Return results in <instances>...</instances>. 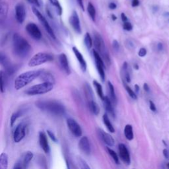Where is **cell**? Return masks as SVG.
<instances>
[{"label": "cell", "instance_id": "cell-1", "mask_svg": "<svg viewBox=\"0 0 169 169\" xmlns=\"http://www.w3.org/2000/svg\"><path fill=\"white\" fill-rule=\"evenodd\" d=\"M13 44L15 54L21 58L26 57L31 50V46L18 33H15L13 35Z\"/></svg>", "mask_w": 169, "mask_h": 169}, {"label": "cell", "instance_id": "cell-2", "mask_svg": "<svg viewBox=\"0 0 169 169\" xmlns=\"http://www.w3.org/2000/svg\"><path fill=\"white\" fill-rule=\"evenodd\" d=\"M42 74L41 70L29 71L19 75L15 80V88L16 90H19L26 85L29 84L35 80L36 78L39 77Z\"/></svg>", "mask_w": 169, "mask_h": 169}, {"label": "cell", "instance_id": "cell-3", "mask_svg": "<svg viewBox=\"0 0 169 169\" xmlns=\"http://www.w3.org/2000/svg\"><path fill=\"white\" fill-rule=\"evenodd\" d=\"M36 107L42 110L57 116L64 114L65 111L64 106L56 101H39L36 102Z\"/></svg>", "mask_w": 169, "mask_h": 169}, {"label": "cell", "instance_id": "cell-4", "mask_svg": "<svg viewBox=\"0 0 169 169\" xmlns=\"http://www.w3.org/2000/svg\"><path fill=\"white\" fill-rule=\"evenodd\" d=\"M54 88V83L51 82L42 83L30 87L26 91V93L29 95H37L47 93L51 91Z\"/></svg>", "mask_w": 169, "mask_h": 169}, {"label": "cell", "instance_id": "cell-5", "mask_svg": "<svg viewBox=\"0 0 169 169\" xmlns=\"http://www.w3.org/2000/svg\"><path fill=\"white\" fill-rule=\"evenodd\" d=\"M94 45L96 50H97V52L102 55L103 59L105 62L109 64L110 63V57H109L108 53L106 49V46L104 44V42L103 39H102V36L98 34V33H95L94 36Z\"/></svg>", "mask_w": 169, "mask_h": 169}, {"label": "cell", "instance_id": "cell-6", "mask_svg": "<svg viewBox=\"0 0 169 169\" xmlns=\"http://www.w3.org/2000/svg\"><path fill=\"white\" fill-rule=\"evenodd\" d=\"M54 57L50 54L44 52H39L35 54L29 62V66L30 67H36L40 65L44 64L46 62L52 61Z\"/></svg>", "mask_w": 169, "mask_h": 169}, {"label": "cell", "instance_id": "cell-7", "mask_svg": "<svg viewBox=\"0 0 169 169\" xmlns=\"http://www.w3.org/2000/svg\"><path fill=\"white\" fill-rule=\"evenodd\" d=\"M32 11H33V13H34V14L36 16V17H37L38 19L39 20V21L41 22V24L44 26L46 31L48 32L50 36L52 38L55 39L56 35L54 34V31H53V29H52L50 25H49L48 21L44 17V15H43L42 13L37 9V8H35V7H33L32 8Z\"/></svg>", "mask_w": 169, "mask_h": 169}, {"label": "cell", "instance_id": "cell-8", "mask_svg": "<svg viewBox=\"0 0 169 169\" xmlns=\"http://www.w3.org/2000/svg\"><path fill=\"white\" fill-rule=\"evenodd\" d=\"M26 30L30 36L35 39V40H40L42 38V33L41 30L37 26L36 24L33 23H30L26 25Z\"/></svg>", "mask_w": 169, "mask_h": 169}, {"label": "cell", "instance_id": "cell-9", "mask_svg": "<svg viewBox=\"0 0 169 169\" xmlns=\"http://www.w3.org/2000/svg\"><path fill=\"white\" fill-rule=\"evenodd\" d=\"M68 126L71 131V133L74 134L75 137H81L82 135V130L80 125L74 119L68 118L67 120Z\"/></svg>", "mask_w": 169, "mask_h": 169}, {"label": "cell", "instance_id": "cell-10", "mask_svg": "<svg viewBox=\"0 0 169 169\" xmlns=\"http://www.w3.org/2000/svg\"><path fill=\"white\" fill-rule=\"evenodd\" d=\"M0 64L5 68L6 72L9 75H12L15 71L14 66L13 65L7 56L3 54V53L0 52Z\"/></svg>", "mask_w": 169, "mask_h": 169}, {"label": "cell", "instance_id": "cell-11", "mask_svg": "<svg viewBox=\"0 0 169 169\" xmlns=\"http://www.w3.org/2000/svg\"><path fill=\"white\" fill-rule=\"evenodd\" d=\"M15 18L20 24L25 21L26 18V9L24 4L19 3L15 6Z\"/></svg>", "mask_w": 169, "mask_h": 169}, {"label": "cell", "instance_id": "cell-12", "mask_svg": "<svg viewBox=\"0 0 169 169\" xmlns=\"http://www.w3.org/2000/svg\"><path fill=\"white\" fill-rule=\"evenodd\" d=\"M69 23H70V25H71L73 29H74V31L77 33H78V34H81V29L80 25V21H79L77 13L75 11L73 12L70 18H69Z\"/></svg>", "mask_w": 169, "mask_h": 169}, {"label": "cell", "instance_id": "cell-13", "mask_svg": "<svg viewBox=\"0 0 169 169\" xmlns=\"http://www.w3.org/2000/svg\"><path fill=\"white\" fill-rule=\"evenodd\" d=\"M25 125L23 124H20L16 128L14 134H13V139L15 143H19L25 137Z\"/></svg>", "mask_w": 169, "mask_h": 169}, {"label": "cell", "instance_id": "cell-14", "mask_svg": "<svg viewBox=\"0 0 169 169\" xmlns=\"http://www.w3.org/2000/svg\"><path fill=\"white\" fill-rule=\"evenodd\" d=\"M119 155L121 159L126 164H130L131 163L130 156L127 147L124 144H120L118 146Z\"/></svg>", "mask_w": 169, "mask_h": 169}, {"label": "cell", "instance_id": "cell-15", "mask_svg": "<svg viewBox=\"0 0 169 169\" xmlns=\"http://www.w3.org/2000/svg\"><path fill=\"white\" fill-rule=\"evenodd\" d=\"M79 149H81V151L83 152L85 154L89 155L91 153V145H90V142H89L87 137H86V136L82 137L80 141H79Z\"/></svg>", "mask_w": 169, "mask_h": 169}, {"label": "cell", "instance_id": "cell-16", "mask_svg": "<svg viewBox=\"0 0 169 169\" xmlns=\"http://www.w3.org/2000/svg\"><path fill=\"white\" fill-rule=\"evenodd\" d=\"M39 143L41 147L46 153H48L50 151V146L48 144V139L44 132H40L39 134Z\"/></svg>", "mask_w": 169, "mask_h": 169}, {"label": "cell", "instance_id": "cell-17", "mask_svg": "<svg viewBox=\"0 0 169 169\" xmlns=\"http://www.w3.org/2000/svg\"><path fill=\"white\" fill-rule=\"evenodd\" d=\"M99 135H100L101 138L102 140L104 143L107 144L108 146H113L115 143V141L114 138L112 137L111 135L107 134V132L102 130H99Z\"/></svg>", "mask_w": 169, "mask_h": 169}, {"label": "cell", "instance_id": "cell-18", "mask_svg": "<svg viewBox=\"0 0 169 169\" xmlns=\"http://www.w3.org/2000/svg\"><path fill=\"white\" fill-rule=\"evenodd\" d=\"M58 59H59V64H60L63 70H64L67 74L68 75L70 74L71 71H70V68H69V62L66 55L64 54H61L59 56Z\"/></svg>", "mask_w": 169, "mask_h": 169}, {"label": "cell", "instance_id": "cell-19", "mask_svg": "<svg viewBox=\"0 0 169 169\" xmlns=\"http://www.w3.org/2000/svg\"><path fill=\"white\" fill-rule=\"evenodd\" d=\"M9 11V5L6 2H0V25L5 21Z\"/></svg>", "mask_w": 169, "mask_h": 169}, {"label": "cell", "instance_id": "cell-20", "mask_svg": "<svg viewBox=\"0 0 169 169\" xmlns=\"http://www.w3.org/2000/svg\"><path fill=\"white\" fill-rule=\"evenodd\" d=\"M73 51H74L76 58H77V60L79 61V64L81 65V69L83 71H85L86 69H87V64H86V62L83 58V55L81 54V52L79 51V50L76 47L73 48Z\"/></svg>", "mask_w": 169, "mask_h": 169}, {"label": "cell", "instance_id": "cell-21", "mask_svg": "<svg viewBox=\"0 0 169 169\" xmlns=\"http://www.w3.org/2000/svg\"><path fill=\"white\" fill-rule=\"evenodd\" d=\"M103 102H104V104L106 110L108 112L109 114H111L112 116H115V113L113 109V107H112V102L110 101V99H109L107 97H104L103 98Z\"/></svg>", "mask_w": 169, "mask_h": 169}, {"label": "cell", "instance_id": "cell-22", "mask_svg": "<svg viewBox=\"0 0 169 169\" xmlns=\"http://www.w3.org/2000/svg\"><path fill=\"white\" fill-rule=\"evenodd\" d=\"M8 167V156L5 153L0 155V169H6Z\"/></svg>", "mask_w": 169, "mask_h": 169}, {"label": "cell", "instance_id": "cell-23", "mask_svg": "<svg viewBox=\"0 0 169 169\" xmlns=\"http://www.w3.org/2000/svg\"><path fill=\"white\" fill-rule=\"evenodd\" d=\"M108 85L109 91H110V101L112 102V103H113L114 104H116V103H117V98H116V93H115L114 86H113V85L111 83L110 81L108 82Z\"/></svg>", "mask_w": 169, "mask_h": 169}, {"label": "cell", "instance_id": "cell-24", "mask_svg": "<svg viewBox=\"0 0 169 169\" xmlns=\"http://www.w3.org/2000/svg\"><path fill=\"white\" fill-rule=\"evenodd\" d=\"M124 134L125 136L128 140H132L134 138V133H133V128L131 125L128 124L125 125L124 128Z\"/></svg>", "mask_w": 169, "mask_h": 169}, {"label": "cell", "instance_id": "cell-25", "mask_svg": "<svg viewBox=\"0 0 169 169\" xmlns=\"http://www.w3.org/2000/svg\"><path fill=\"white\" fill-rule=\"evenodd\" d=\"M89 107L90 110L95 115H98L100 112V107L97 102H95V101H89Z\"/></svg>", "mask_w": 169, "mask_h": 169}, {"label": "cell", "instance_id": "cell-26", "mask_svg": "<svg viewBox=\"0 0 169 169\" xmlns=\"http://www.w3.org/2000/svg\"><path fill=\"white\" fill-rule=\"evenodd\" d=\"M103 122H104V125H106V127H107L108 130V131L111 132V133H114L115 132L114 128L113 127V125H112L111 122H110V120H109V118L107 114H104V116H103Z\"/></svg>", "mask_w": 169, "mask_h": 169}, {"label": "cell", "instance_id": "cell-27", "mask_svg": "<svg viewBox=\"0 0 169 169\" xmlns=\"http://www.w3.org/2000/svg\"><path fill=\"white\" fill-rule=\"evenodd\" d=\"M85 92L86 95V97L89 99V101H94L93 99V92H92V89L91 87V86L89 85V83H86L85 85Z\"/></svg>", "mask_w": 169, "mask_h": 169}, {"label": "cell", "instance_id": "cell-28", "mask_svg": "<svg viewBox=\"0 0 169 169\" xmlns=\"http://www.w3.org/2000/svg\"><path fill=\"white\" fill-rule=\"evenodd\" d=\"M33 158V154L32 152L31 151H28L26 152L24 158H23V167L24 168H26L28 166V164H29L30 162H31Z\"/></svg>", "mask_w": 169, "mask_h": 169}, {"label": "cell", "instance_id": "cell-29", "mask_svg": "<svg viewBox=\"0 0 169 169\" xmlns=\"http://www.w3.org/2000/svg\"><path fill=\"white\" fill-rule=\"evenodd\" d=\"M49 2H50V3L53 6L55 7L58 14L59 15H62L63 10H62V8L58 0H49Z\"/></svg>", "mask_w": 169, "mask_h": 169}, {"label": "cell", "instance_id": "cell-30", "mask_svg": "<svg viewBox=\"0 0 169 169\" xmlns=\"http://www.w3.org/2000/svg\"><path fill=\"white\" fill-rule=\"evenodd\" d=\"M5 75L3 71H0V91L3 92L5 91Z\"/></svg>", "mask_w": 169, "mask_h": 169}, {"label": "cell", "instance_id": "cell-31", "mask_svg": "<svg viewBox=\"0 0 169 169\" xmlns=\"http://www.w3.org/2000/svg\"><path fill=\"white\" fill-rule=\"evenodd\" d=\"M93 84L95 85V87L96 88V90H97V92L98 93V95L100 97V98L102 99V100H103L104 98V95H103V91H102V86L101 85L98 83L97 81H93Z\"/></svg>", "mask_w": 169, "mask_h": 169}, {"label": "cell", "instance_id": "cell-32", "mask_svg": "<svg viewBox=\"0 0 169 169\" xmlns=\"http://www.w3.org/2000/svg\"><path fill=\"white\" fill-rule=\"evenodd\" d=\"M96 65H97V70L100 75V77L101 78L102 81H104L105 79V73H104V65H102L101 64H97L96 63Z\"/></svg>", "mask_w": 169, "mask_h": 169}, {"label": "cell", "instance_id": "cell-33", "mask_svg": "<svg viewBox=\"0 0 169 169\" xmlns=\"http://www.w3.org/2000/svg\"><path fill=\"white\" fill-rule=\"evenodd\" d=\"M87 11H88L89 14V15H90L91 19L93 20V21H95L96 11H95L94 6L92 5V4H91V3H89L88 7H87Z\"/></svg>", "mask_w": 169, "mask_h": 169}, {"label": "cell", "instance_id": "cell-34", "mask_svg": "<svg viewBox=\"0 0 169 169\" xmlns=\"http://www.w3.org/2000/svg\"><path fill=\"white\" fill-rule=\"evenodd\" d=\"M85 44L88 49H90L92 47V41L91 36L90 35H89V33H86L85 36Z\"/></svg>", "mask_w": 169, "mask_h": 169}, {"label": "cell", "instance_id": "cell-35", "mask_svg": "<svg viewBox=\"0 0 169 169\" xmlns=\"http://www.w3.org/2000/svg\"><path fill=\"white\" fill-rule=\"evenodd\" d=\"M21 112L20 111L16 112H15V113H13L12 114L11 117V127L13 126V125H14L15 122H16L18 118L21 116Z\"/></svg>", "mask_w": 169, "mask_h": 169}, {"label": "cell", "instance_id": "cell-36", "mask_svg": "<svg viewBox=\"0 0 169 169\" xmlns=\"http://www.w3.org/2000/svg\"><path fill=\"white\" fill-rule=\"evenodd\" d=\"M108 153L110 154V155L112 157V158H113V160L114 161L115 163L116 164H119V158L118 157L117 154L116 153V152L114 151L113 150L110 149V148H108Z\"/></svg>", "mask_w": 169, "mask_h": 169}, {"label": "cell", "instance_id": "cell-37", "mask_svg": "<svg viewBox=\"0 0 169 169\" xmlns=\"http://www.w3.org/2000/svg\"><path fill=\"white\" fill-rule=\"evenodd\" d=\"M125 90L127 91L128 93L129 94V95H130V97L133 99H135V100H136V99L137 98V95L134 92V91L132 90V89L130 87H129V86H128L127 85H125Z\"/></svg>", "mask_w": 169, "mask_h": 169}, {"label": "cell", "instance_id": "cell-38", "mask_svg": "<svg viewBox=\"0 0 169 169\" xmlns=\"http://www.w3.org/2000/svg\"><path fill=\"white\" fill-rule=\"evenodd\" d=\"M78 163H79V165H80L81 168H85V169H89V168H90V167L88 166V164H87V163H86L85 161L81 159V158H79Z\"/></svg>", "mask_w": 169, "mask_h": 169}, {"label": "cell", "instance_id": "cell-39", "mask_svg": "<svg viewBox=\"0 0 169 169\" xmlns=\"http://www.w3.org/2000/svg\"><path fill=\"white\" fill-rule=\"evenodd\" d=\"M123 27H124V29H125V31H131L132 30V25L130 23H129V22H124V26H123Z\"/></svg>", "mask_w": 169, "mask_h": 169}, {"label": "cell", "instance_id": "cell-40", "mask_svg": "<svg viewBox=\"0 0 169 169\" xmlns=\"http://www.w3.org/2000/svg\"><path fill=\"white\" fill-rule=\"evenodd\" d=\"M47 133H48V135H49V137H50V139L51 140L53 141H54V142H58V140H57V138L56 137V136H55V135L53 134V132H52V131H49V130H48L47 131Z\"/></svg>", "mask_w": 169, "mask_h": 169}, {"label": "cell", "instance_id": "cell-41", "mask_svg": "<svg viewBox=\"0 0 169 169\" xmlns=\"http://www.w3.org/2000/svg\"><path fill=\"white\" fill-rule=\"evenodd\" d=\"M146 54H147V50H146V49L144 48H141L138 53V55L140 56V57H144V56Z\"/></svg>", "mask_w": 169, "mask_h": 169}, {"label": "cell", "instance_id": "cell-42", "mask_svg": "<svg viewBox=\"0 0 169 169\" xmlns=\"http://www.w3.org/2000/svg\"><path fill=\"white\" fill-rule=\"evenodd\" d=\"M112 47H113V48H114L115 51H116V52L118 51L119 44H118V42L116 40H114V41H113V42H112Z\"/></svg>", "mask_w": 169, "mask_h": 169}, {"label": "cell", "instance_id": "cell-43", "mask_svg": "<svg viewBox=\"0 0 169 169\" xmlns=\"http://www.w3.org/2000/svg\"><path fill=\"white\" fill-rule=\"evenodd\" d=\"M27 1L31 3L32 5H34L36 7H40L41 6V4H40V2L38 0H27Z\"/></svg>", "mask_w": 169, "mask_h": 169}, {"label": "cell", "instance_id": "cell-44", "mask_svg": "<svg viewBox=\"0 0 169 169\" xmlns=\"http://www.w3.org/2000/svg\"><path fill=\"white\" fill-rule=\"evenodd\" d=\"M149 108L153 112H155L157 110L156 106H155V104H154V102L152 101H149Z\"/></svg>", "mask_w": 169, "mask_h": 169}, {"label": "cell", "instance_id": "cell-45", "mask_svg": "<svg viewBox=\"0 0 169 169\" xmlns=\"http://www.w3.org/2000/svg\"><path fill=\"white\" fill-rule=\"evenodd\" d=\"M139 5H140V1H139V0H132V2H131L132 7L135 8V7H137Z\"/></svg>", "mask_w": 169, "mask_h": 169}, {"label": "cell", "instance_id": "cell-46", "mask_svg": "<svg viewBox=\"0 0 169 169\" xmlns=\"http://www.w3.org/2000/svg\"><path fill=\"white\" fill-rule=\"evenodd\" d=\"M163 155H164V157L166 158H169V151L168 149H164L163 150Z\"/></svg>", "mask_w": 169, "mask_h": 169}, {"label": "cell", "instance_id": "cell-47", "mask_svg": "<svg viewBox=\"0 0 169 169\" xmlns=\"http://www.w3.org/2000/svg\"><path fill=\"white\" fill-rule=\"evenodd\" d=\"M121 17H122V20L123 21V22H126L128 21V18L126 15H125L124 13H122L121 14Z\"/></svg>", "mask_w": 169, "mask_h": 169}, {"label": "cell", "instance_id": "cell-48", "mask_svg": "<svg viewBox=\"0 0 169 169\" xmlns=\"http://www.w3.org/2000/svg\"><path fill=\"white\" fill-rule=\"evenodd\" d=\"M109 8L110 9H115L116 8V5L114 3H110V4H109Z\"/></svg>", "mask_w": 169, "mask_h": 169}, {"label": "cell", "instance_id": "cell-49", "mask_svg": "<svg viewBox=\"0 0 169 169\" xmlns=\"http://www.w3.org/2000/svg\"><path fill=\"white\" fill-rule=\"evenodd\" d=\"M78 3H79V6L81 7V9L83 10H84V6H83V0H77Z\"/></svg>", "mask_w": 169, "mask_h": 169}, {"label": "cell", "instance_id": "cell-50", "mask_svg": "<svg viewBox=\"0 0 169 169\" xmlns=\"http://www.w3.org/2000/svg\"><path fill=\"white\" fill-rule=\"evenodd\" d=\"M143 89H144V90L146 91V92L149 91V85L147 83H145L143 85Z\"/></svg>", "mask_w": 169, "mask_h": 169}, {"label": "cell", "instance_id": "cell-51", "mask_svg": "<svg viewBox=\"0 0 169 169\" xmlns=\"http://www.w3.org/2000/svg\"><path fill=\"white\" fill-rule=\"evenodd\" d=\"M158 49L159 50H161L163 49V44H162L161 43H158Z\"/></svg>", "mask_w": 169, "mask_h": 169}, {"label": "cell", "instance_id": "cell-52", "mask_svg": "<svg viewBox=\"0 0 169 169\" xmlns=\"http://www.w3.org/2000/svg\"><path fill=\"white\" fill-rule=\"evenodd\" d=\"M135 90L137 92H139V90H140V87H139V86L137 85H135Z\"/></svg>", "mask_w": 169, "mask_h": 169}, {"label": "cell", "instance_id": "cell-53", "mask_svg": "<svg viewBox=\"0 0 169 169\" xmlns=\"http://www.w3.org/2000/svg\"><path fill=\"white\" fill-rule=\"evenodd\" d=\"M112 20H113V21H115V20H116V15H112Z\"/></svg>", "mask_w": 169, "mask_h": 169}, {"label": "cell", "instance_id": "cell-54", "mask_svg": "<svg viewBox=\"0 0 169 169\" xmlns=\"http://www.w3.org/2000/svg\"><path fill=\"white\" fill-rule=\"evenodd\" d=\"M167 167H168V168H169V163H168V164H167Z\"/></svg>", "mask_w": 169, "mask_h": 169}]
</instances>
